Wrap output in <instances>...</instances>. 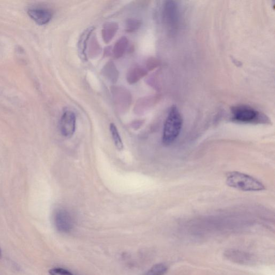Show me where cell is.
<instances>
[{"label": "cell", "mask_w": 275, "mask_h": 275, "mask_svg": "<svg viewBox=\"0 0 275 275\" xmlns=\"http://www.w3.org/2000/svg\"><path fill=\"white\" fill-rule=\"evenodd\" d=\"M226 183L229 187L243 191H264V184L254 178L244 173L233 171L226 174Z\"/></svg>", "instance_id": "6da1fadb"}, {"label": "cell", "mask_w": 275, "mask_h": 275, "mask_svg": "<svg viewBox=\"0 0 275 275\" xmlns=\"http://www.w3.org/2000/svg\"><path fill=\"white\" fill-rule=\"evenodd\" d=\"M183 126V119L177 106H172L164 124L162 141L164 145L169 146L180 135Z\"/></svg>", "instance_id": "7a4b0ae2"}, {"label": "cell", "mask_w": 275, "mask_h": 275, "mask_svg": "<svg viewBox=\"0 0 275 275\" xmlns=\"http://www.w3.org/2000/svg\"><path fill=\"white\" fill-rule=\"evenodd\" d=\"M233 121L243 124H266L268 119L253 107L246 105H239L231 109Z\"/></svg>", "instance_id": "3957f363"}, {"label": "cell", "mask_w": 275, "mask_h": 275, "mask_svg": "<svg viewBox=\"0 0 275 275\" xmlns=\"http://www.w3.org/2000/svg\"><path fill=\"white\" fill-rule=\"evenodd\" d=\"M54 223L57 230L63 233L70 232L74 226L72 215L64 208H59L56 211L54 215Z\"/></svg>", "instance_id": "277c9868"}, {"label": "cell", "mask_w": 275, "mask_h": 275, "mask_svg": "<svg viewBox=\"0 0 275 275\" xmlns=\"http://www.w3.org/2000/svg\"><path fill=\"white\" fill-rule=\"evenodd\" d=\"M76 129V116L71 111H65L60 122V130L62 135L66 138L72 137Z\"/></svg>", "instance_id": "5b68a950"}, {"label": "cell", "mask_w": 275, "mask_h": 275, "mask_svg": "<svg viewBox=\"0 0 275 275\" xmlns=\"http://www.w3.org/2000/svg\"><path fill=\"white\" fill-rule=\"evenodd\" d=\"M225 256L231 261L241 265H250L254 262V257L252 255L239 250H227Z\"/></svg>", "instance_id": "8992f818"}, {"label": "cell", "mask_w": 275, "mask_h": 275, "mask_svg": "<svg viewBox=\"0 0 275 275\" xmlns=\"http://www.w3.org/2000/svg\"><path fill=\"white\" fill-rule=\"evenodd\" d=\"M113 101L118 105L128 106L132 103V95L124 87H113L111 89Z\"/></svg>", "instance_id": "52a82bcc"}, {"label": "cell", "mask_w": 275, "mask_h": 275, "mask_svg": "<svg viewBox=\"0 0 275 275\" xmlns=\"http://www.w3.org/2000/svg\"><path fill=\"white\" fill-rule=\"evenodd\" d=\"M28 14L32 20L40 26L46 25L51 21L52 17L49 10L40 8L29 9Z\"/></svg>", "instance_id": "ba28073f"}, {"label": "cell", "mask_w": 275, "mask_h": 275, "mask_svg": "<svg viewBox=\"0 0 275 275\" xmlns=\"http://www.w3.org/2000/svg\"><path fill=\"white\" fill-rule=\"evenodd\" d=\"M94 27H89L85 30L81 34L79 38L77 49H78L79 56L83 61L87 60V50L89 39L94 31Z\"/></svg>", "instance_id": "9c48e42d"}, {"label": "cell", "mask_w": 275, "mask_h": 275, "mask_svg": "<svg viewBox=\"0 0 275 275\" xmlns=\"http://www.w3.org/2000/svg\"><path fill=\"white\" fill-rule=\"evenodd\" d=\"M147 74L146 69L139 66L131 68L128 71L127 80L130 85L135 84L145 77Z\"/></svg>", "instance_id": "30bf717a"}, {"label": "cell", "mask_w": 275, "mask_h": 275, "mask_svg": "<svg viewBox=\"0 0 275 275\" xmlns=\"http://www.w3.org/2000/svg\"><path fill=\"white\" fill-rule=\"evenodd\" d=\"M177 8L174 1H167L165 5L164 17L166 21L171 27L174 26L177 21Z\"/></svg>", "instance_id": "8fae6325"}, {"label": "cell", "mask_w": 275, "mask_h": 275, "mask_svg": "<svg viewBox=\"0 0 275 275\" xmlns=\"http://www.w3.org/2000/svg\"><path fill=\"white\" fill-rule=\"evenodd\" d=\"M118 28V24L115 22H111L104 24L102 30V36L105 43L108 44L110 42L115 36Z\"/></svg>", "instance_id": "7c38bea8"}, {"label": "cell", "mask_w": 275, "mask_h": 275, "mask_svg": "<svg viewBox=\"0 0 275 275\" xmlns=\"http://www.w3.org/2000/svg\"><path fill=\"white\" fill-rule=\"evenodd\" d=\"M102 73L112 83H116L119 78V71L115 64L111 61L107 62L104 65Z\"/></svg>", "instance_id": "4fadbf2b"}, {"label": "cell", "mask_w": 275, "mask_h": 275, "mask_svg": "<svg viewBox=\"0 0 275 275\" xmlns=\"http://www.w3.org/2000/svg\"><path fill=\"white\" fill-rule=\"evenodd\" d=\"M129 44L128 39L126 37H122L115 43L113 49V55L117 58H120L126 52Z\"/></svg>", "instance_id": "5bb4252c"}, {"label": "cell", "mask_w": 275, "mask_h": 275, "mask_svg": "<svg viewBox=\"0 0 275 275\" xmlns=\"http://www.w3.org/2000/svg\"><path fill=\"white\" fill-rule=\"evenodd\" d=\"M110 130L113 142H114L116 148L118 150H122L124 148L123 143L117 128L114 124L111 123L110 124Z\"/></svg>", "instance_id": "9a60e30c"}, {"label": "cell", "mask_w": 275, "mask_h": 275, "mask_svg": "<svg viewBox=\"0 0 275 275\" xmlns=\"http://www.w3.org/2000/svg\"><path fill=\"white\" fill-rule=\"evenodd\" d=\"M168 266L164 263H160L149 269L143 275H164L168 271Z\"/></svg>", "instance_id": "2e32d148"}, {"label": "cell", "mask_w": 275, "mask_h": 275, "mask_svg": "<svg viewBox=\"0 0 275 275\" xmlns=\"http://www.w3.org/2000/svg\"><path fill=\"white\" fill-rule=\"evenodd\" d=\"M88 56L91 58L97 57L101 51V47L98 43V39L94 35L91 40L89 41Z\"/></svg>", "instance_id": "e0dca14e"}, {"label": "cell", "mask_w": 275, "mask_h": 275, "mask_svg": "<svg viewBox=\"0 0 275 275\" xmlns=\"http://www.w3.org/2000/svg\"><path fill=\"white\" fill-rule=\"evenodd\" d=\"M141 26V22L136 19H128L125 25V29L128 33H134L140 29Z\"/></svg>", "instance_id": "ac0fdd59"}, {"label": "cell", "mask_w": 275, "mask_h": 275, "mask_svg": "<svg viewBox=\"0 0 275 275\" xmlns=\"http://www.w3.org/2000/svg\"><path fill=\"white\" fill-rule=\"evenodd\" d=\"M50 275H74L67 270L61 268H52L49 271Z\"/></svg>", "instance_id": "d6986e66"}, {"label": "cell", "mask_w": 275, "mask_h": 275, "mask_svg": "<svg viewBox=\"0 0 275 275\" xmlns=\"http://www.w3.org/2000/svg\"><path fill=\"white\" fill-rule=\"evenodd\" d=\"M1 256H2V251L1 248H0V258H1Z\"/></svg>", "instance_id": "ffe728a7"}]
</instances>
